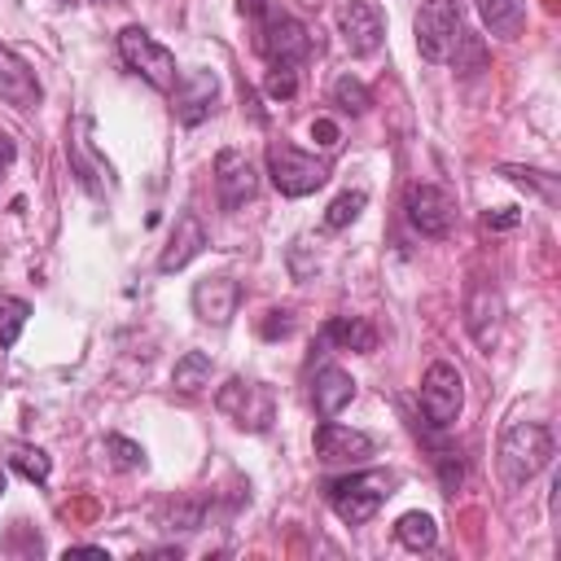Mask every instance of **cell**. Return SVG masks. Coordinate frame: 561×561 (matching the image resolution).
Returning <instances> with one entry per match:
<instances>
[{"label": "cell", "instance_id": "obj_1", "mask_svg": "<svg viewBox=\"0 0 561 561\" xmlns=\"http://www.w3.org/2000/svg\"><path fill=\"white\" fill-rule=\"evenodd\" d=\"M557 443H552V430L543 421H517L500 434V447H495V465H500V478L508 491H522L530 478H539L552 460Z\"/></svg>", "mask_w": 561, "mask_h": 561}, {"label": "cell", "instance_id": "obj_2", "mask_svg": "<svg viewBox=\"0 0 561 561\" xmlns=\"http://www.w3.org/2000/svg\"><path fill=\"white\" fill-rule=\"evenodd\" d=\"M394 478L386 469H359V473H342V478H329L324 482V500L329 508L346 522V526H364L377 517V508L386 504Z\"/></svg>", "mask_w": 561, "mask_h": 561}, {"label": "cell", "instance_id": "obj_3", "mask_svg": "<svg viewBox=\"0 0 561 561\" xmlns=\"http://www.w3.org/2000/svg\"><path fill=\"white\" fill-rule=\"evenodd\" d=\"M412 35H416V53L425 61H434V66L447 61L465 39V4L460 0H421Z\"/></svg>", "mask_w": 561, "mask_h": 561}, {"label": "cell", "instance_id": "obj_4", "mask_svg": "<svg viewBox=\"0 0 561 561\" xmlns=\"http://www.w3.org/2000/svg\"><path fill=\"white\" fill-rule=\"evenodd\" d=\"M215 408H219L232 425H241V430H250V434H263V430H272V421H276V394H272V386L250 381V377H228V381L219 386V394H215Z\"/></svg>", "mask_w": 561, "mask_h": 561}, {"label": "cell", "instance_id": "obj_5", "mask_svg": "<svg viewBox=\"0 0 561 561\" xmlns=\"http://www.w3.org/2000/svg\"><path fill=\"white\" fill-rule=\"evenodd\" d=\"M118 53H123L127 70H136L149 88H158V92H171L175 88V79H180L175 53L167 44H158L145 26H123L118 31Z\"/></svg>", "mask_w": 561, "mask_h": 561}, {"label": "cell", "instance_id": "obj_6", "mask_svg": "<svg viewBox=\"0 0 561 561\" xmlns=\"http://www.w3.org/2000/svg\"><path fill=\"white\" fill-rule=\"evenodd\" d=\"M267 175H272L280 197H307L329 180V162L294 149L289 140H272L267 145Z\"/></svg>", "mask_w": 561, "mask_h": 561}, {"label": "cell", "instance_id": "obj_7", "mask_svg": "<svg viewBox=\"0 0 561 561\" xmlns=\"http://www.w3.org/2000/svg\"><path fill=\"white\" fill-rule=\"evenodd\" d=\"M254 48L272 61V66H302L311 57V35L298 18L289 13H263L259 18V35H254Z\"/></svg>", "mask_w": 561, "mask_h": 561}, {"label": "cell", "instance_id": "obj_8", "mask_svg": "<svg viewBox=\"0 0 561 561\" xmlns=\"http://www.w3.org/2000/svg\"><path fill=\"white\" fill-rule=\"evenodd\" d=\"M460 403H465V381L456 373V364L447 359H434L421 377V412L434 430H447L456 416H460Z\"/></svg>", "mask_w": 561, "mask_h": 561}, {"label": "cell", "instance_id": "obj_9", "mask_svg": "<svg viewBox=\"0 0 561 561\" xmlns=\"http://www.w3.org/2000/svg\"><path fill=\"white\" fill-rule=\"evenodd\" d=\"M403 215L421 237H447L456 219V202L438 184H408L403 193Z\"/></svg>", "mask_w": 561, "mask_h": 561}, {"label": "cell", "instance_id": "obj_10", "mask_svg": "<svg viewBox=\"0 0 561 561\" xmlns=\"http://www.w3.org/2000/svg\"><path fill=\"white\" fill-rule=\"evenodd\" d=\"M337 31L355 57H373L386 39V13L377 0H342L337 4Z\"/></svg>", "mask_w": 561, "mask_h": 561}, {"label": "cell", "instance_id": "obj_11", "mask_svg": "<svg viewBox=\"0 0 561 561\" xmlns=\"http://www.w3.org/2000/svg\"><path fill=\"white\" fill-rule=\"evenodd\" d=\"M215 101H219V79H215V70H180V79H175V88H171V110H175V118L184 123V127H197L202 118H210V110H215Z\"/></svg>", "mask_w": 561, "mask_h": 561}, {"label": "cell", "instance_id": "obj_12", "mask_svg": "<svg viewBox=\"0 0 561 561\" xmlns=\"http://www.w3.org/2000/svg\"><path fill=\"white\" fill-rule=\"evenodd\" d=\"M215 193L224 210H241L259 193V171L241 149H219L215 153Z\"/></svg>", "mask_w": 561, "mask_h": 561}, {"label": "cell", "instance_id": "obj_13", "mask_svg": "<svg viewBox=\"0 0 561 561\" xmlns=\"http://www.w3.org/2000/svg\"><path fill=\"white\" fill-rule=\"evenodd\" d=\"M311 447H316V460H324V465H351L373 451V438L364 430H351V425H337L333 416H324L316 425Z\"/></svg>", "mask_w": 561, "mask_h": 561}, {"label": "cell", "instance_id": "obj_14", "mask_svg": "<svg viewBox=\"0 0 561 561\" xmlns=\"http://www.w3.org/2000/svg\"><path fill=\"white\" fill-rule=\"evenodd\" d=\"M500 316H504V302H500L495 285L473 280V285H469V298H465V324H469V333H473V342H478L482 351L495 346V337H500Z\"/></svg>", "mask_w": 561, "mask_h": 561}, {"label": "cell", "instance_id": "obj_15", "mask_svg": "<svg viewBox=\"0 0 561 561\" xmlns=\"http://www.w3.org/2000/svg\"><path fill=\"white\" fill-rule=\"evenodd\" d=\"M237 302H241V285L232 276H202L193 285V311L206 324H228L237 316Z\"/></svg>", "mask_w": 561, "mask_h": 561}, {"label": "cell", "instance_id": "obj_16", "mask_svg": "<svg viewBox=\"0 0 561 561\" xmlns=\"http://www.w3.org/2000/svg\"><path fill=\"white\" fill-rule=\"evenodd\" d=\"M39 96H44V88H39L35 70L13 48L0 44V101H9L13 110H35Z\"/></svg>", "mask_w": 561, "mask_h": 561}, {"label": "cell", "instance_id": "obj_17", "mask_svg": "<svg viewBox=\"0 0 561 561\" xmlns=\"http://www.w3.org/2000/svg\"><path fill=\"white\" fill-rule=\"evenodd\" d=\"M202 245H206V228H202V219H197L193 210H184V215L175 219V232H171L167 250L158 254V272H180V267H188V263L202 254Z\"/></svg>", "mask_w": 561, "mask_h": 561}, {"label": "cell", "instance_id": "obj_18", "mask_svg": "<svg viewBox=\"0 0 561 561\" xmlns=\"http://www.w3.org/2000/svg\"><path fill=\"white\" fill-rule=\"evenodd\" d=\"M351 399H355V377L346 368H337V364L316 368V377H311V403H316L320 416H337Z\"/></svg>", "mask_w": 561, "mask_h": 561}, {"label": "cell", "instance_id": "obj_19", "mask_svg": "<svg viewBox=\"0 0 561 561\" xmlns=\"http://www.w3.org/2000/svg\"><path fill=\"white\" fill-rule=\"evenodd\" d=\"M324 342H333V346H342V351H359V355H368V351L377 346V329H373L364 316H329V324H324Z\"/></svg>", "mask_w": 561, "mask_h": 561}, {"label": "cell", "instance_id": "obj_20", "mask_svg": "<svg viewBox=\"0 0 561 561\" xmlns=\"http://www.w3.org/2000/svg\"><path fill=\"white\" fill-rule=\"evenodd\" d=\"M482 13V26L500 39H517L526 26V0H473Z\"/></svg>", "mask_w": 561, "mask_h": 561}, {"label": "cell", "instance_id": "obj_21", "mask_svg": "<svg viewBox=\"0 0 561 561\" xmlns=\"http://www.w3.org/2000/svg\"><path fill=\"white\" fill-rule=\"evenodd\" d=\"M394 539H399L408 552H430V548L438 543V522H434L430 513L412 508V513H403V517L394 522Z\"/></svg>", "mask_w": 561, "mask_h": 561}, {"label": "cell", "instance_id": "obj_22", "mask_svg": "<svg viewBox=\"0 0 561 561\" xmlns=\"http://www.w3.org/2000/svg\"><path fill=\"white\" fill-rule=\"evenodd\" d=\"M210 355L206 351H184L180 359H175V368H171V386L180 390V394H197L206 381H210Z\"/></svg>", "mask_w": 561, "mask_h": 561}, {"label": "cell", "instance_id": "obj_23", "mask_svg": "<svg viewBox=\"0 0 561 561\" xmlns=\"http://www.w3.org/2000/svg\"><path fill=\"white\" fill-rule=\"evenodd\" d=\"M31 320V302L26 298H13V294H0V346H18L22 329Z\"/></svg>", "mask_w": 561, "mask_h": 561}, {"label": "cell", "instance_id": "obj_24", "mask_svg": "<svg viewBox=\"0 0 561 561\" xmlns=\"http://www.w3.org/2000/svg\"><path fill=\"white\" fill-rule=\"evenodd\" d=\"M9 465H13V469L26 478V482H48V473H53L48 451L26 447V443H13V447H9Z\"/></svg>", "mask_w": 561, "mask_h": 561}, {"label": "cell", "instance_id": "obj_25", "mask_svg": "<svg viewBox=\"0 0 561 561\" xmlns=\"http://www.w3.org/2000/svg\"><path fill=\"white\" fill-rule=\"evenodd\" d=\"M364 202H368V197H364L359 188H346V193H337V197L329 202V210H324V228H333V232H337V228L355 224V219H359V210H364Z\"/></svg>", "mask_w": 561, "mask_h": 561}, {"label": "cell", "instance_id": "obj_26", "mask_svg": "<svg viewBox=\"0 0 561 561\" xmlns=\"http://www.w3.org/2000/svg\"><path fill=\"white\" fill-rule=\"evenodd\" d=\"M333 105L346 110V114H364V110L373 105V96H368V88H364L355 75H342V79L333 83Z\"/></svg>", "mask_w": 561, "mask_h": 561}, {"label": "cell", "instance_id": "obj_27", "mask_svg": "<svg viewBox=\"0 0 561 561\" xmlns=\"http://www.w3.org/2000/svg\"><path fill=\"white\" fill-rule=\"evenodd\" d=\"M500 175H508V180H517V184L535 188L548 206H557V180H552L548 171H530V167H500Z\"/></svg>", "mask_w": 561, "mask_h": 561}, {"label": "cell", "instance_id": "obj_28", "mask_svg": "<svg viewBox=\"0 0 561 561\" xmlns=\"http://www.w3.org/2000/svg\"><path fill=\"white\" fill-rule=\"evenodd\" d=\"M105 447L114 451V460H118L123 469H145V447H140V443H131V438H123V434H110Z\"/></svg>", "mask_w": 561, "mask_h": 561}, {"label": "cell", "instance_id": "obj_29", "mask_svg": "<svg viewBox=\"0 0 561 561\" xmlns=\"http://www.w3.org/2000/svg\"><path fill=\"white\" fill-rule=\"evenodd\" d=\"M294 92H298V70H294V66H272V75H267V96L289 101Z\"/></svg>", "mask_w": 561, "mask_h": 561}, {"label": "cell", "instance_id": "obj_30", "mask_svg": "<svg viewBox=\"0 0 561 561\" xmlns=\"http://www.w3.org/2000/svg\"><path fill=\"white\" fill-rule=\"evenodd\" d=\"M434 460H438V473H443V491L451 495V491L460 486V478H465V469H460V460H456L451 451H438Z\"/></svg>", "mask_w": 561, "mask_h": 561}, {"label": "cell", "instance_id": "obj_31", "mask_svg": "<svg viewBox=\"0 0 561 561\" xmlns=\"http://www.w3.org/2000/svg\"><path fill=\"white\" fill-rule=\"evenodd\" d=\"M289 329H294V316H289V311H267V320L259 324V333H263L267 342H272V337H285Z\"/></svg>", "mask_w": 561, "mask_h": 561}, {"label": "cell", "instance_id": "obj_32", "mask_svg": "<svg viewBox=\"0 0 561 561\" xmlns=\"http://www.w3.org/2000/svg\"><path fill=\"white\" fill-rule=\"evenodd\" d=\"M311 140H316V145H324V149H333V145H337V123L316 118V123H311Z\"/></svg>", "mask_w": 561, "mask_h": 561}, {"label": "cell", "instance_id": "obj_33", "mask_svg": "<svg viewBox=\"0 0 561 561\" xmlns=\"http://www.w3.org/2000/svg\"><path fill=\"white\" fill-rule=\"evenodd\" d=\"M13 158H18V145H13V140H9L4 131H0V180L9 175V167H13Z\"/></svg>", "mask_w": 561, "mask_h": 561}, {"label": "cell", "instance_id": "obj_34", "mask_svg": "<svg viewBox=\"0 0 561 561\" xmlns=\"http://www.w3.org/2000/svg\"><path fill=\"white\" fill-rule=\"evenodd\" d=\"M237 13H241V18H254V22H259V18L267 13V0H237Z\"/></svg>", "mask_w": 561, "mask_h": 561}, {"label": "cell", "instance_id": "obj_35", "mask_svg": "<svg viewBox=\"0 0 561 561\" xmlns=\"http://www.w3.org/2000/svg\"><path fill=\"white\" fill-rule=\"evenodd\" d=\"M70 557H101L105 561V548H96V543H79V548H66V561Z\"/></svg>", "mask_w": 561, "mask_h": 561}, {"label": "cell", "instance_id": "obj_36", "mask_svg": "<svg viewBox=\"0 0 561 561\" xmlns=\"http://www.w3.org/2000/svg\"><path fill=\"white\" fill-rule=\"evenodd\" d=\"M482 224H486V228H513V224H517V215H513V210H508V215H486Z\"/></svg>", "mask_w": 561, "mask_h": 561}, {"label": "cell", "instance_id": "obj_37", "mask_svg": "<svg viewBox=\"0 0 561 561\" xmlns=\"http://www.w3.org/2000/svg\"><path fill=\"white\" fill-rule=\"evenodd\" d=\"M0 495H4V469H0Z\"/></svg>", "mask_w": 561, "mask_h": 561}, {"label": "cell", "instance_id": "obj_38", "mask_svg": "<svg viewBox=\"0 0 561 561\" xmlns=\"http://www.w3.org/2000/svg\"><path fill=\"white\" fill-rule=\"evenodd\" d=\"M57 4H66V0H57Z\"/></svg>", "mask_w": 561, "mask_h": 561}]
</instances>
